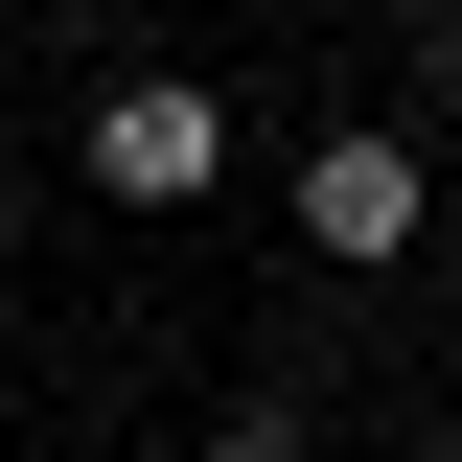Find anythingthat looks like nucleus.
Instances as JSON below:
<instances>
[{
  "label": "nucleus",
  "instance_id": "f257e3e1",
  "mask_svg": "<svg viewBox=\"0 0 462 462\" xmlns=\"http://www.w3.org/2000/svg\"><path fill=\"white\" fill-rule=\"evenodd\" d=\"M69 162H93L116 208H208V185H231V93H208V69H116Z\"/></svg>",
  "mask_w": 462,
  "mask_h": 462
},
{
  "label": "nucleus",
  "instance_id": "f03ea898",
  "mask_svg": "<svg viewBox=\"0 0 462 462\" xmlns=\"http://www.w3.org/2000/svg\"><path fill=\"white\" fill-rule=\"evenodd\" d=\"M300 254H346V278H370V254H416V139L324 116V139H300Z\"/></svg>",
  "mask_w": 462,
  "mask_h": 462
},
{
  "label": "nucleus",
  "instance_id": "7ed1b4c3",
  "mask_svg": "<svg viewBox=\"0 0 462 462\" xmlns=\"http://www.w3.org/2000/svg\"><path fill=\"white\" fill-rule=\"evenodd\" d=\"M393 69H416V116L462 139V0H416V47H393Z\"/></svg>",
  "mask_w": 462,
  "mask_h": 462
},
{
  "label": "nucleus",
  "instance_id": "20e7f679",
  "mask_svg": "<svg viewBox=\"0 0 462 462\" xmlns=\"http://www.w3.org/2000/svg\"><path fill=\"white\" fill-rule=\"evenodd\" d=\"M208 462H300V416H278V393H231V416H208Z\"/></svg>",
  "mask_w": 462,
  "mask_h": 462
}]
</instances>
